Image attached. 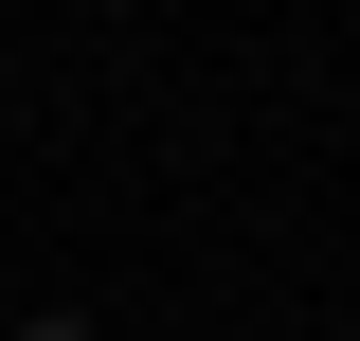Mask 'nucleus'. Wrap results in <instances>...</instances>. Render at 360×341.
<instances>
[{"instance_id": "obj_1", "label": "nucleus", "mask_w": 360, "mask_h": 341, "mask_svg": "<svg viewBox=\"0 0 360 341\" xmlns=\"http://www.w3.org/2000/svg\"><path fill=\"white\" fill-rule=\"evenodd\" d=\"M18 341H108V323H18Z\"/></svg>"}]
</instances>
